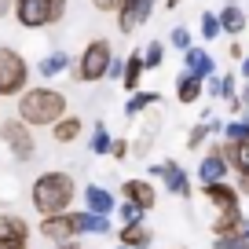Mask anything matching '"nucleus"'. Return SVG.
Here are the masks:
<instances>
[{
    "label": "nucleus",
    "mask_w": 249,
    "mask_h": 249,
    "mask_svg": "<svg viewBox=\"0 0 249 249\" xmlns=\"http://www.w3.org/2000/svg\"><path fill=\"white\" fill-rule=\"evenodd\" d=\"M18 99V114L30 128H52L55 121H59L62 114H70V103H66V95L59 92V88H22V92L15 95Z\"/></svg>",
    "instance_id": "f257e3e1"
},
{
    "label": "nucleus",
    "mask_w": 249,
    "mask_h": 249,
    "mask_svg": "<svg viewBox=\"0 0 249 249\" xmlns=\"http://www.w3.org/2000/svg\"><path fill=\"white\" fill-rule=\"evenodd\" d=\"M33 209L40 213V216H52V213H66L73 205V198H77V179L70 176V172H40L37 179H33Z\"/></svg>",
    "instance_id": "f03ea898"
},
{
    "label": "nucleus",
    "mask_w": 249,
    "mask_h": 249,
    "mask_svg": "<svg viewBox=\"0 0 249 249\" xmlns=\"http://www.w3.org/2000/svg\"><path fill=\"white\" fill-rule=\"evenodd\" d=\"M110 59H114V48H110V40H107V37L88 40L85 52L77 55V62H70L73 81H85V85H92V81H103V77H107Z\"/></svg>",
    "instance_id": "7ed1b4c3"
},
{
    "label": "nucleus",
    "mask_w": 249,
    "mask_h": 249,
    "mask_svg": "<svg viewBox=\"0 0 249 249\" xmlns=\"http://www.w3.org/2000/svg\"><path fill=\"white\" fill-rule=\"evenodd\" d=\"M66 4L70 0H11V11L18 15V26L26 30H44L66 18Z\"/></svg>",
    "instance_id": "20e7f679"
},
{
    "label": "nucleus",
    "mask_w": 249,
    "mask_h": 249,
    "mask_svg": "<svg viewBox=\"0 0 249 249\" xmlns=\"http://www.w3.org/2000/svg\"><path fill=\"white\" fill-rule=\"evenodd\" d=\"M30 85V62L15 48L0 44V99H15Z\"/></svg>",
    "instance_id": "39448f33"
},
{
    "label": "nucleus",
    "mask_w": 249,
    "mask_h": 249,
    "mask_svg": "<svg viewBox=\"0 0 249 249\" xmlns=\"http://www.w3.org/2000/svg\"><path fill=\"white\" fill-rule=\"evenodd\" d=\"M0 140H4V147L11 150L15 161H33V154H37L33 128L22 121V117H8V121L0 124Z\"/></svg>",
    "instance_id": "423d86ee"
},
{
    "label": "nucleus",
    "mask_w": 249,
    "mask_h": 249,
    "mask_svg": "<svg viewBox=\"0 0 249 249\" xmlns=\"http://www.w3.org/2000/svg\"><path fill=\"white\" fill-rule=\"evenodd\" d=\"M154 11V0H121L117 4V30L121 33H136Z\"/></svg>",
    "instance_id": "0eeeda50"
},
{
    "label": "nucleus",
    "mask_w": 249,
    "mask_h": 249,
    "mask_svg": "<svg viewBox=\"0 0 249 249\" xmlns=\"http://www.w3.org/2000/svg\"><path fill=\"white\" fill-rule=\"evenodd\" d=\"M40 234H44L48 242H66V238H77V220H73V213H52V216H40Z\"/></svg>",
    "instance_id": "6e6552de"
},
{
    "label": "nucleus",
    "mask_w": 249,
    "mask_h": 249,
    "mask_svg": "<svg viewBox=\"0 0 249 249\" xmlns=\"http://www.w3.org/2000/svg\"><path fill=\"white\" fill-rule=\"evenodd\" d=\"M150 176L165 179V191H169V195L191 198V179H187V172L179 169L176 161H158V165H150Z\"/></svg>",
    "instance_id": "1a4fd4ad"
},
{
    "label": "nucleus",
    "mask_w": 249,
    "mask_h": 249,
    "mask_svg": "<svg viewBox=\"0 0 249 249\" xmlns=\"http://www.w3.org/2000/svg\"><path fill=\"white\" fill-rule=\"evenodd\" d=\"M121 195H124V202L140 205L143 213L154 209V202H158V191H154L150 179H124V183H121Z\"/></svg>",
    "instance_id": "9d476101"
},
{
    "label": "nucleus",
    "mask_w": 249,
    "mask_h": 249,
    "mask_svg": "<svg viewBox=\"0 0 249 249\" xmlns=\"http://www.w3.org/2000/svg\"><path fill=\"white\" fill-rule=\"evenodd\" d=\"M227 169H231V165H227V158H224V143H216V147L202 158V165H198V179H202V183L227 179Z\"/></svg>",
    "instance_id": "9b49d317"
},
{
    "label": "nucleus",
    "mask_w": 249,
    "mask_h": 249,
    "mask_svg": "<svg viewBox=\"0 0 249 249\" xmlns=\"http://www.w3.org/2000/svg\"><path fill=\"white\" fill-rule=\"evenodd\" d=\"M202 195L209 205H216V213L224 209H238V191H234L227 179H216V183H202Z\"/></svg>",
    "instance_id": "f8f14e48"
},
{
    "label": "nucleus",
    "mask_w": 249,
    "mask_h": 249,
    "mask_svg": "<svg viewBox=\"0 0 249 249\" xmlns=\"http://www.w3.org/2000/svg\"><path fill=\"white\" fill-rule=\"evenodd\" d=\"M183 70L205 81V77H213V73H216V62H213V55L205 52V48H195V44H191V48L183 52Z\"/></svg>",
    "instance_id": "ddd939ff"
},
{
    "label": "nucleus",
    "mask_w": 249,
    "mask_h": 249,
    "mask_svg": "<svg viewBox=\"0 0 249 249\" xmlns=\"http://www.w3.org/2000/svg\"><path fill=\"white\" fill-rule=\"evenodd\" d=\"M85 209H88V213H99V216H110V213L117 209V198L110 195L107 187L88 183V187H85Z\"/></svg>",
    "instance_id": "4468645a"
},
{
    "label": "nucleus",
    "mask_w": 249,
    "mask_h": 249,
    "mask_svg": "<svg viewBox=\"0 0 249 249\" xmlns=\"http://www.w3.org/2000/svg\"><path fill=\"white\" fill-rule=\"evenodd\" d=\"M202 92H205L202 77H195V73H187V70L176 77V99L183 103V107H195V103L202 99Z\"/></svg>",
    "instance_id": "2eb2a0df"
},
{
    "label": "nucleus",
    "mask_w": 249,
    "mask_h": 249,
    "mask_svg": "<svg viewBox=\"0 0 249 249\" xmlns=\"http://www.w3.org/2000/svg\"><path fill=\"white\" fill-rule=\"evenodd\" d=\"M0 242H30V224L15 213H0Z\"/></svg>",
    "instance_id": "dca6fc26"
},
{
    "label": "nucleus",
    "mask_w": 249,
    "mask_h": 249,
    "mask_svg": "<svg viewBox=\"0 0 249 249\" xmlns=\"http://www.w3.org/2000/svg\"><path fill=\"white\" fill-rule=\"evenodd\" d=\"M81 132H85V121H81L77 114H62L59 121L52 124V140L55 143H73Z\"/></svg>",
    "instance_id": "f3484780"
},
{
    "label": "nucleus",
    "mask_w": 249,
    "mask_h": 249,
    "mask_svg": "<svg viewBox=\"0 0 249 249\" xmlns=\"http://www.w3.org/2000/svg\"><path fill=\"white\" fill-rule=\"evenodd\" d=\"M143 73H147L143 55L132 52L128 59H124V66H121V85H124V92H136V88H140V81H143Z\"/></svg>",
    "instance_id": "a211bd4d"
},
{
    "label": "nucleus",
    "mask_w": 249,
    "mask_h": 249,
    "mask_svg": "<svg viewBox=\"0 0 249 249\" xmlns=\"http://www.w3.org/2000/svg\"><path fill=\"white\" fill-rule=\"evenodd\" d=\"M158 103H161V95H158V92H143V88H136V92H128V103H124V117L132 121V117H140L143 110L158 107Z\"/></svg>",
    "instance_id": "6ab92c4d"
},
{
    "label": "nucleus",
    "mask_w": 249,
    "mask_h": 249,
    "mask_svg": "<svg viewBox=\"0 0 249 249\" xmlns=\"http://www.w3.org/2000/svg\"><path fill=\"white\" fill-rule=\"evenodd\" d=\"M216 22H220V33H231V37H238V33L249 26L246 22V11H242L238 4H227V8L216 15Z\"/></svg>",
    "instance_id": "aec40b11"
},
{
    "label": "nucleus",
    "mask_w": 249,
    "mask_h": 249,
    "mask_svg": "<svg viewBox=\"0 0 249 249\" xmlns=\"http://www.w3.org/2000/svg\"><path fill=\"white\" fill-rule=\"evenodd\" d=\"M73 220H77V238L81 234H107L110 231V216H99V213H73Z\"/></svg>",
    "instance_id": "412c9836"
},
{
    "label": "nucleus",
    "mask_w": 249,
    "mask_h": 249,
    "mask_svg": "<svg viewBox=\"0 0 249 249\" xmlns=\"http://www.w3.org/2000/svg\"><path fill=\"white\" fill-rule=\"evenodd\" d=\"M37 70H40V77H59L62 70H70V55L62 52V48H55L52 55H44L37 62Z\"/></svg>",
    "instance_id": "4be33fe9"
},
{
    "label": "nucleus",
    "mask_w": 249,
    "mask_h": 249,
    "mask_svg": "<svg viewBox=\"0 0 249 249\" xmlns=\"http://www.w3.org/2000/svg\"><path fill=\"white\" fill-rule=\"evenodd\" d=\"M117 238H121V246H128V249H147L150 246V231L143 227V220L140 224H124Z\"/></svg>",
    "instance_id": "5701e85b"
},
{
    "label": "nucleus",
    "mask_w": 249,
    "mask_h": 249,
    "mask_svg": "<svg viewBox=\"0 0 249 249\" xmlns=\"http://www.w3.org/2000/svg\"><path fill=\"white\" fill-rule=\"evenodd\" d=\"M224 158H227V165H231V169L249 172V136H246L242 143H224Z\"/></svg>",
    "instance_id": "b1692460"
},
{
    "label": "nucleus",
    "mask_w": 249,
    "mask_h": 249,
    "mask_svg": "<svg viewBox=\"0 0 249 249\" xmlns=\"http://www.w3.org/2000/svg\"><path fill=\"white\" fill-rule=\"evenodd\" d=\"M242 227H246V216L238 209H224L213 224V234H231V231H242Z\"/></svg>",
    "instance_id": "393cba45"
},
{
    "label": "nucleus",
    "mask_w": 249,
    "mask_h": 249,
    "mask_svg": "<svg viewBox=\"0 0 249 249\" xmlns=\"http://www.w3.org/2000/svg\"><path fill=\"white\" fill-rule=\"evenodd\" d=\"M205 88H209L213 99H231V95H234V77H231V73H224V77L213 73V77H205Z\"/></svg>",
    "instance_id": "a878e982"
},
{
    "label": "nucleus",
    "mask_w": 249,
    "mask_h": 249,
    "mask_svg": "<svg viewBox=\"0 0 249 249\" xmlns=\"http://www.w3.org/2000/svg\"><path fill=\"white\" fill-rule=\"evenodd\" d=\"M220 128H224V124H216V121H202V124H195V128L187 132V150H198L213 132H220Z\"/></svg>",
    "instance_id": "bb28decb"
},
{
    "label": "nucleus",
    "mask_w": 249,
    "mask_h": 249,
    "mask_svg": "<svg viewBox=\"0 0 249 249\" xmlns=\"http://www.w3.org/2000/svg\"><path fill=\"white\" fill-rule=\"evenodd\" d=\"M110 143H114V136H110L107 121H99L95 132H92V140H88V150H92V154H110Z\"/></svg>",
    "instance_id": "cd10ccee"
},
{
    "label": "nucleus",
    "mask_w": 249,
    "mask_h": 249,
    "mask_svg": "<svg viewBox=\"0 0 249 249\" xmlns=\"http://www.w3.org/2000/svg\"><path fill=\"white\" fill-rule=\"evenodd\" d=\"M216 249H249L246 227H242V231H231V234H216Z\"/></svg>",
    "instance_id": "c85d7f7f"
},
{
    "label": "nucleus",
    "mask_w": 249,
    "mask_h": 249,
    "mask_svg": "<svg viewBox=\"0 0 249 249\" xmlns=\"http://www.w3.org/2000/svg\"><path fill=\"white\" fill-rule=\"evenodd\" d=\"M161 62H165V44L161 40H150V44L143 48V66H147V70H158Z\"/></svg>",
    "instance_id": "c756f323"
},
{
    "label": "nucleus",
    "mask_w": 249,
    "mask_h": 249,
    "mask_svg": "<svg viewBox=\"0 0 249 249\" xmlns=\"http://www.w3.org/2000/svg\"><path fill=\"white\" fill-rule=\"evenodd\" d=\"M220 136H224V143H242L249 136V124L246 121H231V124H224L220 128Z\"/></svg>",
    "instance_id": "7c9ffc66"
},
{
    "label": "nucleus",
    "mask_w": 249,
    "mask_h": 249,
    "mask_svg": "<svg viewBox=\"0 0 249 249\" xmlns=\"http://www.w3.org/2000/svg\"><path fill=\"white\" fill-rule=\"evenodd\" d=\"M202 37H205V40H216V37H220L216 11H202Z\"/></svg>",
    "instance_id": "2f4dec72"
},
{
    "label": "nucleus",
    "mask_w": 249,
    "mask_h": 249,
    "mask_svg": "<svg viewBox=\"0 0 249 249\" xmlns=\"http://www.w3.org/2000/svg\"><path fill=\"white\" fill-rule=\"evenodd\" d=\"M150 143H154V121H150L147 128H143V132H140V140H136V143H132V147H128V150H136V154L143 158V154H147V150H150Z\"/></svg>",
    "instance_id": "473e14b6"
},
{
    "label": "nucleus",
    "mask_w": 249,
    "mask_h": 249,
    "mask_svg": "<svg viewBox=\"0 0 249 249\" xmlns=\"http://www.w3.org/2000/svg\"><path fill=\"white\" fill-rule=\"evenodd\" d=\"M121 220H124V224H140L143 209H140V205H132V202H121Z\"/></svg>",
    "instance_id": "72a5a7b5"
},
{
    "label": "nucleus",
    "mask_w": 249,
    "mask_h": 249,
    "mask_svg": "<svg viewBox=\"0 0 249 249\" xmlns=\"http://www.w3.org/2000/svg\"><path fill=\"white\" fill-rule=\"evenodd\" d=\"M169 40H172V48H179V52H187V48H191V33H187L183 26H176Z\"/></svg>",
    "instance_id": "f704fd0d"
},
{
    "label": "nucleus",
    "mask_w": 249,
    "mask_h": 249,
    "mask_svg": "<svg viewBox=\"0 0 249 249\" xmlns=\"http://www.w3.org/2000/svg\"><path fill=\"white\" fill-rule=\"evenodd\" d=\"M110 154H114V158H124V154H128V140H114V143H110Z\"/></svg>",
    "instance_id": "c9c22d12"
},
{
    "label": "nucleus",
    "mask_w": 249,
    "mask_h": 249,
    "mask_svg": "<svg viewBox=\"0 0 249 249\" xmlns=\"http://www.w3.org/2000/svg\"><path fill=\"white\" fill-rule=\"evenodd\" d=\"M117 4H121V0H92L95 11H117Z\"/></svg>",
    "instance_id": "e433bc0d"
},
{
    "label": "nucleus",
    "mask_w": 249,
    "mask_h": 249,
    "mask_svg": "<svg viewBox=\"0 0 249 249\" xmlns=\"http://www.w3.org/2000/svg\"><path fill=\"white\" fill-rule=\"evenodd\" d=\"M121 66H124V59H110V66H107V77H121Z\"/></svg>",
    "instance_id": "4c0bfd02"
},
{
    "label": "nucleus",
    "mask_w": 249,
    "mask_h": 249,
    "mask_svg": "<svg viewBox=\"0 0 249 249\" xmlns=\"http://www.w3.org/2000/svg\"><path fill=\"white\" fill-rule=\"evenodd\" d=\"M238 195H249V172H238V187H234Z\"/></svg>",
    "instance_id": "58836bf2"
},
{
    "label": "nucleus",
    "mask_w": 249,
    "mask_h": 249,
    "mask_svg": "<svg viewBox=\"0 0 249 249\" xmlns=\"http://www.w3.org/2000/svg\"><path fill=\"white\" fill-rule=\"evenodd\" d=\"M0 249H30V242H0Z\"/></svg>",
    "instance_id": "ea45409f"
},
{
    "label": "nucleus",
    "mask_w": 249,
    "mask_h": 249,
    "mask_svg": "<svg viewBox=\"0 0 249 249\" xmlns=\"http://www.w3.org/2000/svg\"><path fill=\"white\" fill-rule=\"evenodd\" d=\"M59 249H81V238H66V242H59Z\"/></svg>",
    "instance_id": "a19ab883"
},
{
    "label": "nucleus",
    "mask_w": 249,
    "mask_h": 249,
    "mask_svg": "<svg viewBox=\"0 0 249 249\" xmlns=\"http://www.w3.org/2000/svg\"><path fill=\"white\" fill-rule=\"evenodd\" d=\"M8 11H11V0H0V18H8Z\"/></svg>",
    "instance_id": "79ce46f5"
},
{
    "label": "nucleus",
    "mask_w": 249,
    "mask_h": 249,
    "mask_svg": "<svg viewBox=\"0 0 249 249\" xmlns=\"http://www.w3.org/2000/svg\"><path fill=\"white\" fill-rule=\"evenodd\" d=\"M179 4H183V0H165V11H176Z\"/></svg>",
    "instance_id": "37998d69"
},
{
    "label": "nucleus",
    "mask_w": 249,
    "mask_h": 249,
    "mask_svg": "<svg viewBox=\"0 0 249 249\" xmlns=\"http://www.w3.org/2000/svg\"><path fill=\"white\" fill-rule=\"evenodd\" d=\"M242 77H249V59L242 55Z\"/></svg>",
    "instance_id": "c03bdc74"
},
{
    "label": "nucleus",
    "mask_w": 249,
    "mask_h": 249,
    "mask_svg": "<svg viewBox=\"0 0 249 249\" xmlns=\"http://www.w3.org/2000/svg\"><path fill=\"white\" fill-rule=\"evenodd\" d=\"M242 114H246V117H242V121H246V124H249V103H246V107H242Z\"/></svg>",
    "instance_id": "a18cd8bd"
},
{
    "label": "nucleus",
    "mask_w": 249,
    "mask_h": 249,
    "mask_svg": "<svg viewBox=\"0 0 249 249\" xmlns=\"http://www.w3.org/2000/svg\"><path fill=\"white\" fill-rule=\"evenodd\" d=\"M117 249H128V246H117Z\"/></svg>",
    "instance_id": "49530a36"
},
{
    "label": "nucleus",
    "mask_w": 249,
    "mask_h": 249,
    "mask_svg": "<svg viewBox=\"0 0 249 249\" xmlns=\"http://www.w3.org/2000/svg\"><path fill=\"white\" fill-rule=\"evenodd\" d=\"M246 234H249V224H246Z\"/></svg>",
    "instance_id": "de8ad7c7"
}]
</instances>
